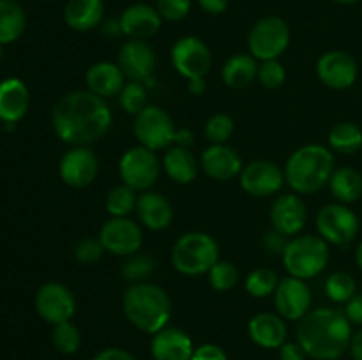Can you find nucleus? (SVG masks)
Here are the masks:
<instances>
[{
	"label": "nucleus",
	"mask_w": 362,
	"mask_h": 360,
	"mask_svg": "<svg viewBox=\"0 0 362 360\" xmlns=\"http://www.w3.org/2000/svg\"><path fill=\"white\" fill-rule=\"evenodd\" d=\"M112 120L106 99L90 90H74L62 95L52 113L55 134L71 147H88L101 140L112 127Z\"/></svg>",
	"instance_id": "nucleus-1"
},
{
	"label": "nucleus",
	"mask_w": 362,
	"mask_h": 360,
	"mask_svg": "<svg viewBox=\"0 0 362 360\" xmlns=\"http://www.w3.org/2000/svg\"><path fill=\"white\" fill-rule=\"evenodd\" d=\"M352 323L345 311L334 307L311 309L297 325L296 341L315 360H336L350 349Z\"/></svg>",
	"instance_id": "nucleus-2"
},
{
	"label": "nucleus",
	"mask_w": 362,
	"mask_h": 360,
	"mask_svg": "<svg viewBox=\"0 0 362 360\" xmlns=\"http://www.w3.org/2000/svg\"><path fill=\"white\" fill-rule=\"evenodd\" d=\"M122 309L129 323L145 334H158L172 318V300L154 282H134L124 292Z\"/></svg>",
	"instance_id": "nucleus-3"
},
{
	"label": "nucleus",
	"mask_w": 362,
	"mask_h": 360,
	"mask_svg": "<svg viewBox=\"0 0 362 360\" xmlns=\"http://www.w3.org/2000/svg\"><path fill=\"white\" fill-rule=\"evenodd\" d=\"M334 169L332 152L324 145L310 143L292 152L283 172L293 193L315 194L329 186Z\"/></svg>",
	"instance_id": "nucleus-4"
},
{
	"label": "nucleus",
	"mask_w": 362,
	"mask_h": 360,
	"mask_svg": "<svg viewBox=\"0 0 362 360\" xmlns=\"http://www.w3.org/2000/svg\"><path fill=\"white\" fill-rule=\"evenodd\" d=\"M218 261V242L205 232L184 233L172 247V265L184 275L209 274Z\"/></svg>",
	"instance_id": "nucleus-5"
},
{
	"label": "nucleus",
	"mask_w": 362,
	"mask_h": 360,
	"mask_svg": "<svg viewBox=\"0 0 362 360\" xmlns=\"http://www.w3.org/2000/svg\"><path fill=\"white\" fill-rule=\"evenodd\" d=\"M281 260L290 275L306 281L325 270L329 263V246L320 235H299L288 240Z\"/></svg>",
	"instance_id": "nucleus-6"
},
{
	"label": "nucleus",
	"mask_w": 362,
	"mask_h": 360,
	"mask_svg": "<svg viewBox=\"0 0 362 360\" xmlns=\"http://www.w3.org/2000/svg\"><path fill=\"white\" fill-rule=\"evenodd\" d=\"M290 44V28L279 16L260 18L251 27L247 48L257 60H278Z\"/></svg>",
	"instance_id": "nucleus-7"
},
{
	"label": "nucleus",
	"mask_w": 362,
	"mask_h": 360,
	"mask_svg": "<svg viewBox=\"0 0 362 360\" xmlns=\"http://www.w3.org/2000/svg\"><path fill=\"white\" fill-rule=\"evenodd\" d=\"M133 133L138 143L151 150H165L175 141L177 127L173 119L163 108L148 104L134 116Z\"/></svg>",
	"instance_id": "nucleus-8"
},
{
	"label": "nucleus",
	"mask_w": 362,
	"mask_h": 360,
	"mask_svg": "<svg viewBox=\"0 0 362 360\" xmlns=\"http://www.w3.org/2000/svg\"><path fill=\"white\" fill-rule=\"evenodd\" d=\"M159 172H161V162H159L156 152L141 147V145L129 148L120 157L119 173L122 184L129 186L136 193L138 191L145 193L151 189L158 182Z\"/></svg>",
	"instance_id": "nucleus-9"
},
{
	"label": "nucleus",
	"mask_w": 362,
	"mask_h": 360,
	"mask_svg": "<svg viewBox=\"0 0 362 360\" xmlns=\"http://www.w3.org/2000/svg\"><path fill=\"white\" fill-rule=\"evenodd\" d=\"M318 235L327 244L345 246L352 242L359 232V217L345 203L325 205L317 214Z\"/></svg>",
	"instance_id": "nucleus-10"
},
{
	"label": "nucleus",
	"mask_w": 362,
	"mask_h": 360,
	"mask_svg": "<svg viewBox=\"0 0 362 360\" xmlns=\"http://www.w3.org/2000/svg\"><path fill=\"white\" fill-rule=\"evenodd\" d=\"M34 307L39 318L53 327L64 321H71L76 313V299L69 286L49 281L45 282L35 293Z\"/></svg>",
	"instance_id": "nucleus-11"
},
{
	"label": "nucleus",
	"mask_w": 362,
	"mask_h": 360,
	"mask_svg": "<svg viewBox=\"0 0 362 360\" xmlns=\"http://www.w3.org/2000/svg\"><path fill=\"white\" fill-rule=\"evenodd\" d=\"M172 64L186 80L205 78L212 67L211 48L194 35H184L172 46Z\"/></svg>",
	"instance_id": "nucleus-12"
},
{
	"label": "nucleus",
	"mask_w": 362,
	"mask_h": 360,
	"mask_svg": "<svg viewBox=\"0 0 362 360\" xmlns=\"http://www.w3.org/2000/svg\"><path fill=\"white\" fill-rule=\"evenodd\" d=\"M99 240L106 253L115 256H133L144 244V233L138 222L129 217H112L103 224Z\"/></svg>",
	"instance_id": "nucleus-13"
},
{
	"label": "nucleus",
	"mask_w": 362,
	"mask_h": 360,
	"mask_svg": "<svg viewBox=\"0 0 362 360\" xmlns=\"http://www.w3.org/2000/svg\"><path fill=\"white\" fill-rule=\"evenodd\" d=\"M239 180L243 189L255 198H267L279 193L286 182L281 166L267 159L247 162L240 172Z\"/></svg>",
	"instance_id": "nucleus-14"
},
{
	"label": "nucleus",
	"mask_w": 362,
	"mask_h": 360,
	"mask_svg": "<svg viewBox=\"0 0 362 360\" xmlns=\"http://www.w3.org/2000/svg\"><path fill=\"white\" fill-rule=\"evenodd\" d=\"M311 289L304 279L288 277L279 279L274 292L276 313L288 321H299L311 311Z\"/></svg>",
	"instance_id": "nucleus-15"
},
{
	"label": "nucleus",
	"mask_w": 362,
	"mask_h": 360,
	"mask_svg": "<svg viewBox=\"0 0 362 360\" xmlns=\"http://www.w3.org/2000/svg\"><path fill=\"white\" fill-rule=\"evenodd\" d=\"M359 66L350 53L341 49H332L324 53L317 62V76L325 87L332 90L350 88L357 80Z\"/></svg>",
	"instance_id": "nucleus-16"
},
{
	"label": "nucleus",
	"mask_w": 362,
	"mask_h": 360,
	"mask_svg": "<svg viewBox=\"0 0 362 360\" xmlns=\"http://www.w3.org/2000/svg\"><path fill=\"white\" fill-rule=\"evenodd\" d=\"M119 67L129 81H140L151 87L156 69L154 49L147 41L129 39L119 52Z\"/></svg>",
	"instance_id": "nucleus-17"
},
{
	"label": "nucleus",
	"mask_w": 362,
	"mask_h": 360,
	"mask_svg": "<svg viewBox=\"0 0 362 360\" xmlns=\"http://www.w3.org/2000/svg\"><path fill=\"white\" fill-rule=\"evenodd\" d=\"M59 173L64 184L74 189H83L98 176V157L88 147H71L60 159Z\"/></svg>",
	"instance_id": "nucleus-18"
},
{
	"label": "nucleus",
	"mask_w": 362,
	"mask_h": 360,
	"mask_svg": "<svg viewBox=\"0 0 362 360\" xmlns=\"http://www.w3.org/2000/svg\"><path fill=\"white\" fill-rule=\"evenodd\" d=\"M269 217L272 229L285 236H296L306 226L308 208L297 193L279 194L272 203Z\"/></svg>",
	"instance_id": "nucleus-19"
},
{
	"label": "nucleus",
	"mask_w": 362,
	"mask_h": 360,
	"mask_svg": "<svg viewBox=\"0 0 362 360\" xmlns=\"http://www.w3.org/2000/svg\"><path fill=\"white\" fill-rule=\"evenodd\" d=\"M200 166L211 179L228 182L240 175L244 164L239 152L226 143H212L202 152Z\"/></svg>",
	"instance_id": "nucleus-20"
},
{
	"label": "nucleus",
	"mask_w": 362,
	"mask_h": 360,
	"mask_svg": "<svg viewBox=\"0 0 362 360\" xmlns=\"http://www.w3.org/2000/svg\"><path fill=\"white\" fill-rule=\"evenodd\" d=\"M119 21L124 35L140 41H147L148 37L158 34L163 25V18L159 16L156 6L144 2L127 6L119 16Z\"/></svg>",
	"instance_id": "nucleus-21"
},
{
	"label": "nucleus",
	"mask_w": 362,
	"mask_h": 360,
	"mask_svg": "<svg viewBox=\"0 0 362 360\" xmlns=\"http://www.w3.org/2000/svg\"><path fill=\"white\" fill-rule=\"evenodd\" d=\"M193 352L191 337L177 327H165L152 335L151 355L154 360H191Z\"/></svg>",
	"instance_id": "nucleus-22"
},
{
	"label": "nucleus",
	"mask_w": 362,
	"mask_h": 360,
	"mask_svg": "<svg viewBox=\"0 0 362 360\" xmlns=\"http://www.w3.org/2000/svg\"><path fill=\"white\" fill-rule=\"evenodd\" d=\"M251 341L265 349H279L286 342L288 328L278 313H258L247 323Z\"/></svg>",
	"instance_id": "nucleus-23"
},
{
	"label": "nucleus",
	"mask_w": 362,
	"mask_h": 360,
	"mask_svg": "<svg viewBox=\"0 0 362 360\" xmlns=\"http://www.w3.org/2000/svg\"><path fill=\"white\" fill-rule=\"evenodd\" d=\"M30 106V92L20 78H6L0 81V120L16 124L27 115Z\"/></svg>",
	"instance_id": "nucleus-24"
},
{
	"label": "nucleus",
	"mask_w": 362,
	"mask_h": 360,
	"mask_svg": "<svg viewBox=\"0 0 362 360\" xmlns=\"http://www.w3.org/2000/svg\"><path fill=\"white\" fill-rule=\"evenodd\" d=\"M85 81H87V87L92 94L108 99L120 94L122 87L126 85V76L120 71L119 64L98 62L88 67Z\"/></svg>",
	"instance_id": "nucleus-25"
},
{
	"label": "nucleus",
	"mask_w": 362,
	"mask_h": 360,
	"mask_svg": "<svg viewBox=\"0 0 362 360\" xmlns=\"http://www.w3.org/2000/svg\"><path fill=\"white\" fill-rule=\"evenodd\" d=\"M136 212L141 224L147 226L148 229H154V232H161L172 224V203L163 194L154 193V191H145L138 196Z\"/></svg>",
	"instance_id": "nucleus-26"
},
{
	"label": "nucleus",
	"mask_w": 362,
	"mask_h": 360,
	"mask_svg": "<svg viewBox=\"0 0 362 360\" xmlns=\"http://www.w3.org/2000/svg\"><path fill=\"white\" fill-rule=\"evenodd\" d=\"M103 18H105L103 0H67L64 7V21L71 30H94L103 23Z\"/></svg>",
	"instance_id": "nucleus-27"
},
{
	"label": "nucleus",
	"mask_w": 362,
	"mask_h": 360,
	"mask_svg": "<svg viewBox=\"0 0 362 360\" xmlns=\"http://www.w3.org/2000/svg\"><path fill=\"white\" fill-rule=\"evenodd\" d=\"M198 161L189 148L172 145L166 148L163 168L175 184H191L198 175Z\"/></svg>",
	"instance_id": "nucleus-28"
},
{
	"label": "nucleus",
	"mask_w": 362,
	"mask_h": 360,
	"mask_svg": "<svg viewBox=\"0 0 362 360\" xmlns=\"http://www.w3.org/2000/svg\"><path fill=\"white\" fill-rule=\"evenodd\" d=\"M258 74V62L251 53H237L230 56L221 67V78L225 85L232 88L250 87Z\"/></svg>",
	"instance_id": "nucleus-29"
},
{
	"label": "nucleus",
	"mask_w": 362,
	"mask_h": 360,
	"mask_svg": "<svg viewBox=\"0 0 362 360\" xmlns=\"http://www.w3.org/2000/svg\"><path fill=\"white\" fill-rule=\"evenodd\" d=\"M27 28V14L18 0H0V42L13 44Z\"/></svg>",
	"instance_id": "nucleus-30"
},
{
	"label": "nucleus",
	"mask_w": 362,
	"mask_h": 360,
	"mask_svg": "<svg viewBox=\"0 0 362 360\" xmlns=\"http://www.w3.org/2000/svg\"><path fill=\"white\" fill-rule=\"evenodd\" d=\"M329 187L338 203H354L362 196V175L352 166H341L334 169Z\"/></svg>",
	"instance_id": "nucleus-31"
},
{
	"label": "nucleus",
	"mask_w": 362,
	"mask_h": 360,
	"mask_svg": "<svg viewBox=\"0 0 362 360\" xmlns=\"http://www.w3.org/2000/svg\"><path fill=\"white\" fill-rule=\"evenodd\" d=\"M329 147L339 154H356L362 148V129L354 122H339L329 131Z\"/></svg>",
	"instance_id": "nucleus-32"
},
{
	"label": "nucleus",
	"mask_w": 362,
	"mask_h": 360,
	"mask_svg": "<svg viewBox=\"0 0 362 360\" xmlns=\"http://www.w3.org/2000/svg\"><path fill=\"white\" fill-rule=\"evenodd\" d=\"M279 284V275L272 268L260 267L250 272L244 281V288L253 299H265L269 295H274L276 288Z\"/></svg>",
	"instance_id": "nucleus-33"
},
{
	"label": "nucleus",
	"mask_w": 362,
	"mask_h": 360,
	"mask_svg": "<svg viewBox=\"0 0 362 360\" xmlns=\"http://www.w3.org/2000/svg\"><path fill=\"white\" fill-rule=\"evenodd\" d=\"M52 344L60 355H74L81 346V332L73 321L53 325Z\"/></svg>",
	"instance_id": "nucleus-34"
},
{
	"label": "nucleus",
	"mask_w": 362,
	"mask_h": 360,
	"mask_svg": "<svg viewBox=\"0 0 362 360\" xmlns=\"http://www.w3.org/2000/svg\"><path fill=\"white\" fill-rule=\"evenodd\" d=\"M136 191L131 189L126 184L113 187L106 196V210L112 217H127V214H131L136 208Z\"/></svg>",
	"instance_id": "nucleus-35"
},
{
	"label": "nucleus",
	"mask_w": 362,
	"mask_h": 360,
	"mask_svg": "<svg viewBox=\"0 0 362 360\" xmlns=\"http://www.w3.org/2000/svg\"><path fill=\"white\" fill-rule=\"evenodd\" d=\"M325 295L336 304H346L354 295H356V279L352 277L350 274L346 272H334V274L329 275L325 279Z\"/></svg>",
	"instance_id": "nucleus-36"
},
{
	"label": "nucleus",
	"mask_w": 362,
	"mask_h": 360,
	"mask_svg": "<svg viewBox=\"0 0 362 360\" xmlns=\"http://www.w3.org/2000/svg\"><path fill=\"white\" fill-rule=\"evenodd\" d=\"M156 270V260L151 258L148 254H133V256H127V261L122 265V277L127 282L134 284V282H144L154 274Z\"/></svg>",
	"instance_id": "nucleus-37"
},
{
	"label": "nucleus",
	"mask_w": 362,
	"mask_h": 360,
	"mask_svg": "<svg viewBox=\"0 0 362 360\" xmlns=\"http://www.w3.org/2000/svg\"><path fill=\"white\" fill-rule=\"evenodd\" d=\"M147 85L140 81H127L119 94V104L129 115L136 116L141 109L147 108Z\"/></svg>",
	"instance_id": "nucleus-38"
},
{
	"label": "nucleus",
	"mask_w": 362,
	"mask_h": 360,
	"mask_svg": "<svg viewBox=\"0 0 362 360\" xmlns=\"http://www.w3.org/2000/svg\"><path fill=\"white\" fill-rule=\"evenodd\" d=\"M209 284L216 292H228L239 282V268L232 261L219 260L214 267L209 270Z\"/></svg>",
	"instance_id": "nucleus-39"
},
{
	"label": "nucleus",
	"mask_w": 362,
	"mask_h": 360,
	"mask_svg": "<svg viewBox=\"0 0 362 360\" xmlns=\"http://www.w3.org/2000/svg\"><path fill=\"white\" fill-rule=\"evenodd\" d=\"M204 131L211 143H226L235 131V122L226 113H216L205 122Z\"/></svg>",
	"instance_id": "nucleus-40"
},
{
	"label": "nucleus",
	"mask_w": 362,
	"mask_h": 360,
	"mask_svg": "<svg viewBox=\"0 0 362 360\" xmlns=\"http://www.w3.org/2000/svg\"><path fill=\"white\" fill-rule=\"evenodd\" d=\"M257 80L265 88L281 87L286 80L285 67H283V64L279 60H264V62L258 64Z\"/></svg>",
	"instance_id": "nucleus-41"
},
{
	"label": "nucleus",
	"mask_w": 362,
	"mask_h": 360,
	"mask_svg": "<svg viewBox=\"0 0 362 360\" xmlns=\"http://www.w3.org/2000/svg\"><path fill=\"white\" fill-rule=\"evenodd\" d=\"M105 247H103L101 240L94 239V236H87V239H81L80 242L74 246V258H76L78 263L81 265H92L95 261H99L105 254Z\"/></svg>",
	"instance_id": "nucleus-42"
},
{
	"label": "nucleus",
	"mask_w": 362,
	"mask_h": 360,
	"mask_svg": "<svg viewBox=\"0 0 362 360\" xmlns=\"http://www.w3.org/2000/svg\"><path fill=\"white\" fill-rule=\"evenodd\" d=\"M193 0H156V9L163 21H182L189 14Z\"/></svg>",
	"instance_id": "nucleus-43"
},
{
	"label": "nucleus",
	"mask_w": 362,
	"mask_h": 360,
	"mask_svg": "<svg viewBox=\"0 0 362 360\" xmlns=\"http://www.w3.org/2000/svg\"><path fill=\"white\" fill-rule=\"evenodd\" d=\"M286 246H288V236L281 235L276 229H271V232L264 233V236H262V247L269 254H274V256H283Z\"/></svg>",
	"instance_id": "nucleus-44"
},
{
	"label": "nucleus",
	"mask_w": 362,
	"mask_h": 360,
	"mask_svg": "<svg viewBox=\"0 0 362 360\" xmlns=\"http://www.w3.org/2000/svg\"><path fill=\"white\" fill-rule=\"evenodd\" d=\"M191 360H228V355H226V352L219 344L205 342V344L194 348Z\"/></svg>",
	"instance_id": "nucleus-45"
},
{
	"label": "nucleus",
	"mask_w": 362,
	"mask_h": 360,
	"mask_svg": "<svg viewBox=\"0 0 362 360\" xmlns=\"http://www.w3.org/2000/svg\"><path fill=\"white\" fill-rule=\"evenodd\" d=\"M345 314L349 321L357 327H362V293H356L349 302L345 304Z\"/></svg>",
	"instance_id": "nucleus-46"
},
{
	"label": "nucleus",
	"mask_w": 362,
	"mask_h": 360,
	"mask_svg": "<svg viewBox=\"0 0 362 360\" xmlns=\"http://www.w3.org/2000/svg\"><path fill=\"white\" fill-rule=\"evenodd\" d=\"M308 353L304 352L303 346L297 341H286L285 344L279 348V360H306Z\"/></svg>",
	"instance_id": "nucleus-47"
},
{
	"label": "nucleus",
	"mask_w": 362,
	"mask_h": 360,
	"mask_svg": "<svg viewBox=\"0 0 362 360\" xmlns=\"http://www.w3.org/2000/svg\"><path fill=\"white\" fill-rule=\"evenodd\" d=\"M92 360H136L133 353L124 348H105L92 356Z\"/></svg>",
	"instance_id": "nucleus-48"
},
{
	"label": "nucleus",
	"mask_w": 362,
	"mask_h": 360,
	"mask_svg": "<svg viewBox=\"0 0 362 360\" xmlns=\"http://www.w3.org/2000/svg\"><path fill=\"white\" fill-rule=\"evenodd\" d=\"M200 9L207 14H223L228 9V0H197Z\"/></svg>",
	"instance_id": "nucleus-49"
},
{
	"label": "nucleus",
	"mask_w": 362,
	"mask_h": 360,
	"mask_svg": "<svg viewBox=\"0 0 362 360\" xmlns=\"http://www.w3.org/2000/svg\"><path fill=\"white\" fill-rule=\"evenodd\" d=\"M193 143H194L193 131L187 129V127H182V129H177L175 141H173V145H177V147L189 148Z\"/></svg>",
	"instance_id": "nucleus-50"
},
{
	"label": "nucleus",
	"mask_w": 362,
	"mask_h": 360,
	"mask_svg": "<svg viewBox=\"0 0 362 360\" xmlns=\"http://www.w3.org/2000/svg\"><path fill=\"white\" fill-rule=\"evenodd\" d=\"M103 34L108 35V37H117V35H122V27H120L119 18L117 20H108L101 25Z\"/></svg>",
	"instance_id": "nucleus-51"
},
{
	"label": "nucleus",
	"mask_w": 362,
	"mask_h": 360,
	"mask_svg": "<svg viewBox=\"0 0 362 360\" xmlns=\"http://www.w3.org/2000/svg\"><path fill=\"white\" fill-rule=\"evenodd\" d=\"M350 353H352L354 360H362V327L354 334L352 342H350Z\"/></svg>",
	"instance_id": "nucleus-52"
},
{
	"label": "nucleus",
	"mask_w": 362,
	"mask_h": 360,
	"mask_svg": "<svg viewBox=\"0 0 362 360\" xmlns=\"http://www.w3.org/2000/svg\"><path fill=\"white\" fill-rule=\"evenodd\" d=\"M187 90L193 95H204L207 90L205 78H197V80H187Z\"/></svg>",
	"instance_id": "nucleus-53"
},
{
	"label": "nucleus",
	"mask_w": 362,
	"mask_h": 360,
	"mask_svg": "<svg viewBox=\"0 0 362 360\" xmlns=\"http://www.w3.org/2000/svg\"><path fill=\"white\" fill-rule=\"evenodd\" d=\"M356 261H357V267H359L362 272V242L359 244V247H357L356 251Z\"/></svg>",
	"instance_id": "nucleus-54"
},
{
	"label": "nucleus",
	"mask_w": 362,
	"mask_h": 360,
	"mask_svg": "<svg viewBox=\"0 0 362 360\" xmlns=\"http://www.w3.org/2000/svg\"><path fill=\"white\" fill-rule=\"evenodd\" d=\"M336 4H341V6H352V4H357L359 0H332Z\"/></svg>",
	"instance_id": "nucleus-55"
},
{
	"label": "nucleus",
	"mask_w": 362,
	"mask_h": 360,
	"mask_svg": "<svg viewBox=\"0 0 362 360\" xmlns=\"http://www.w3.org/2000/svg\"><path fill=\"white\" fill-rule=\"evenodd\" d=\"M2 60H4V44L0 42V64H2Z\"/></svg>",
	"instance_id": "nucleus-56"
},
{
	"label": "nucleus",
	"mask_w": 362,
	"mask_h": 360,
	"mask_svg": "<svg viewBox=\"0 0 362 360\" xmlns=\"http://www.w3.org/2000/svg\"><path fill=\"white\" fill-rule=\"evenodd\" d=\"M45 2H53V0H45Z\"/></svg>",
	"instance_id": "nucleus-57"
}]
</instances>
